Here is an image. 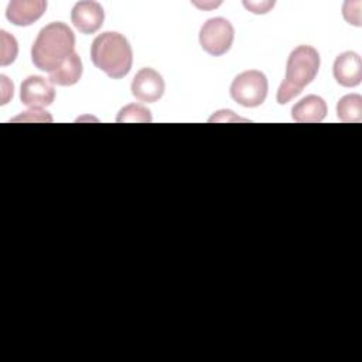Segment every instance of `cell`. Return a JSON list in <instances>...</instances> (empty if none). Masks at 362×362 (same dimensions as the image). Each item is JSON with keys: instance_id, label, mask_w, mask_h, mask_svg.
<instances>
[{"instance_id": "obj_11", "label": "cell", "mask_w": 362, "mask_h": 362, "mask_svg": "<svg viewBox=\"0 0 362 362\" xmlns=\"http://www.w3.org/2000/svg\"><path fill=\"white\" fill-rule=\"evenodd\" d=\"M291 116L298 123H318L327 116V103L321 96L307 95L293 106Z\"/></svg>"}, {"instance_id": "obj_16", "label": "cell", "mask_w": 362, "mask_h": 362, "mask_svg": "<svg viewBox=\"0 0 362 362\" xmlns=\"http://www.w3.org/2000/svg\"><path fill=\"white\" fill-rule=\"evenodd\" d=\"M21 120L23 122H52V117L51 115H48V112H44L40 107H31L30 110L13 119V122H21Z\"/></svg>"}, {"instance_id": "obj_2", "label": "cell", "mask_w": 362, "mask_h": 362, "mask_svg": "<svg viewBox=\"0 0 362 362\" xmlns=\"http://www.w3.org/2000/svg\"><path fill=\"white\" fill-rule=\"evenodd\" d=\"M90 59L107 76L120 79L132 69L133 51L124 35L116 31H106L93 40Z\"/></svg>"}, {"instance_id": "obj_14", "label": "cell", "mask_w": 362, "mask_h": 362, "mask_svg": "<svg viewBox=\"0 0 362 362\" xmlns=\"http://www.w3.org/2000/svg\"><path fill=\"white\" fill-rule=\"evenodd\" d=\"M116 122L147 123V122H151V113L147 107L137 105V103H132V105H127L123 109H120V112L117 113Z\"/></svg>"}, {"instance_id": "obj_3", "label": "cell", "mask_w": 362, "mask_h": 362, "mask_svg": "<svg viewBox=\"0 0 362 362\" xmlns=\"http://www.w3.org/2000/svg\"><path fill=\"white\" fill-rule=\"evenodd\" d=\"M320 68V54L314 47L298 45L287 59L286 78L277 90V102L288 103L298 96L303 89L314 81Z\"/></svg>"}, {"instance_id": "obj_13", "label": "cell", "mask_w": 362, "mask_h": 362, "mask_svg": "<svg viewBox=\"0 0 362 362\" xmlns=\"http://www.w3.org/2000/svg\"><path fill=\"white\" fill-rule=\"evenodd\" d=\"M337 115L341 122H361L362 120V96L351 93L342 96L337 103Z\"/></svg>"}, {"instance_id": "obj_17", "label": "cell", "mask_w": 362, "mask_h": 362, "mask_svg": "<svg viewBox=\"0 0 362 362\" xmlns=\"http://www.w3.org/2000/svg\"><path fill=\"white\" fill-rule=\"evenodd\" d=\"M243 6L249 8L255 14H264L267 13L273 6L274 1H262V3H252V1H243Z\"/></svg>"}, {"instance_id": "obj_15", "label": "cell", "mask_w": 362, "mask_h": 362, "mask_svg": "<svg viewBox=\"0 0 362 362\" xmlns=\"http://www.w3.org/2000/svg\"><path fill=\"white\" fill-rule=\"evenodd\" d=\"M0 37H1V47H0V64L1 65H8L11 64L18 52V47H17V41L13 35H10L7 31L1 30L0 31Z\"/></svg>"}, {"instance_id": "obj_12", "label": "cell", "mask_w": 362, "mask_h": 362, "mask_svg": "<svg viewBox=\"0 0 362 362\" xmlns=\"http://www.w3.org/2000/svg\"><path fill=\"white\" fill-rule=\"evenodd\" d=\"M49 82L58 86L75 85L82 76V62L76 52H74L57 71L48 74Z\"/></svg>"}, {"instance_id": "obj_10", "label": "cell", "mask_w": 362, "mask_h": 362, "mask_svg": "<svg viewBox=\"0 0 362 362\" xmlns=\"http://www.w3.org/2000/svg\"><path fill=\"white\" fill-rule=\"evenodd\" d=\"M45 8V0H11L6 8V17L14 25L27 27L35 23Z\"/></svg>"}, {"instance_id": "obj_6", "label": "cell", "mask_w": 362, "mask_h": 362, "mask_svg": "<svg viewBox=\"0 0 362 362\" xmlns=\"http://www.w3.org/2000/svg\"><path fill=\"white\" fill-rule=\"evenodd\" d=\"M20 99L25 106L44 107L49 106L55 99V89L49 79L40 75H30L21 83Z\"/></svg>"}, {"instance_id": "obj_7", "label": "cell", "mask_w": 362, "mask_h": 362, "mask_svg": "<svg viewBox=\"0 0 362 362\" xmlns=\"http://www.w3.org/2000/svg\"><path fill=\"white\" fill-rule=\"evenodd\" d=\"M164 93V79L153 68H141L133 78L132 95L140 100L153 103Z\"/></svg>"}, {"instance_id": "obj_9", "label": "cell", "mask_w": 362, "mask_h": 362, "mask_svg": "<svg viewBox=\"0 0 362 362\" xmlns=\"http://www.w3.org/2000/svg\"><path fill=\"white\" fill-rule=\"evenodd\" d=\"M335 81L345 88L358 86L362 81V61L354 51H345L339 54L332 66Z\"/></svg>"}, {"instance_id": "obj_5", "label": "cell", "mask_w": 362, "mask_h": 362, "mask_svg": "<svg viewBox=\"0 0 362 362\" xmlns=\"http://www.w3.org/2000/svg\"><path fill=\"white\" fill-rule=\"evenodd\" d=\"M233 38V25L223 17L206 20L199 30V44L202 49L212 57L226 54L232 47Z\"/></svg>"}, {"instance_id": "obj_8", "label": "cell", "mask_w": 362, "mask_h": 362, "mask_svg": "<svg viewBox=\"0 0 362 362\" xmlns=\"http://www.w3.org/2000/svg\"><path fill=\"white\" fill-rule=\"evenodd\" d=\"M71 20L75 28L82 34H93L103 24L105 11L98 1H78L71 11Z\"/></svg>"}, {"instance_id": "obj_4", "label": "cell", "mask_w": 362, "mask_h": 362, "mask_svg": "<svg viewBox=\"0 0 362 362\" xmlns=\"http://www.w3.org/2000/svg\"><path fill=\"white\" fill-rule=\"evenodd\" d=\"M267 78L262 71L249 69L239 74L230 85L232 99L245 107L260 106L267 96Z\"/></svg>"}, {"instance_id": "obj_1", "label": "cell", "mask_w": 362, "mask_h": 362, "mask_svg": "<svg viewBox=\"0 0 362 362\" xmlns=\"http://www.w3.org/2000/svg\"><path fill=\"white\" fill-rule=\"evenodd\" d=\"M75 52V34L64 23L55 21L42 27L31 47L33 64L44 71H57Z\"/></svg>"}]
</instances>
